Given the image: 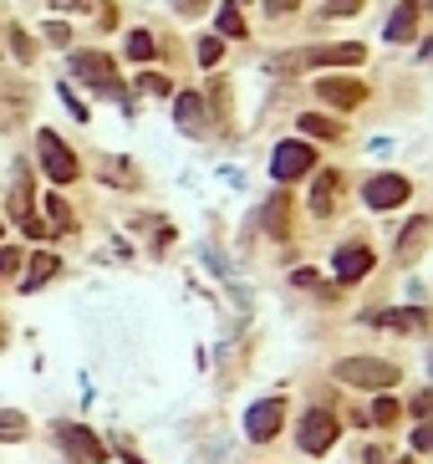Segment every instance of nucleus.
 <instances>
[{"instance_id": "3", "label": "nucleus", "mask_w": 433, "mask_h": 464, "mask_svg": "<svg viewBox=\"0 0 433 464\" xmlns=\"http://www.w3.org/2000/svg\"><path fill=\"white\" fill-rule=\"evenodd\" d=\"M72 72H77L87 87H97V92H108V97L123 92V87H118V66H112L102 51H77V57H72Z\"/></svg>"}, {"instance_id": "35", "label": "nucleus", "mask_w": 433, "mask_h": 464, "mask_svg": "<svg viewBox=\"0 0 433 464\" xmlns=\"http://www.w3.org/2000/svg\"><path fill=\"white\" fill-rule=\"evenodd\" d=\"M413 449H433V429H429V424H418V433H413Z\"/></svg>"}, {"instance_id": "26", "label": "nucleus", "mask_w": 433, "mask_h": 464, "mask_svg": "<svg viewBox=\"0 0 433 464\" xmlns=\"http://www.w3.org/2000/svg\"><path fill=\"white\" fill-rule=\"evenodd\" d=\"M138 92H148V97H169V77H158V72H143V77H138Z\"/></svg>"}, {"instance_id": "19", "label": "nucleus", "mask_w": 433, "mask_h": 464, "mask_svg": "<svg viewBox=\"0 0 433 464\" xmlns=\"http://www.w3.org/2000/svg\"><path fill=\"white\" fill-rule=\"evenodd\" d=\"M102 179H108V184H123V189H138V174H133L128 159H102Z\"/></svg>"}, {"instance_id": "30", "label": "nucleus", "mask_w": 433, "mask_h": 464, "mask_svg": "<svg viewBox=\"0 0 433 464\" xmlns=\"http://www.w3.org/2000/svg\"><path fill=\"white\" fill-rule=\"evenodd\" d=\"M393 418H398V403H393V398L372 403V424H393Z\"/></svg>"}, {"instance_id": "20", "label": "nucleus", "mask_w": 433, "mask_h": 464, "mask_svg": "<svg viewBox=\"0 0 433 464\" xmlns=\"http://www.w3.org/2000/svg\"><path fill=\"white\" fill-rule=\"evenodd\" d=\"M16 439H26V414L0 408V444H16Z\"/></svg>"}, {"instance_id": "24", "label": "nucleus", "mask_w": 433, "mask_h": 464, "mask_svg": "<svg viewBox=\"0 0 433 464\" xmlns=\"http://www.w3.org/2000/svg\"><path fill=\"white\" fill-rule=\"evenodd\" d=\"M154 36H148V31H133V36H128V57H133V62H148V57H154Z\"/></svg>"}, {"instance_id": "10", "label": "nucleus", "mask_w": 433, "mask_h": 464, "mask_svg": "<svg viewBox=\"0 0 433 464\" xmlns=\"http://www.w3.org/2000/svg\"><path fill=\"white\" fill-rule=\"evenodd\" d=\"M362 194H367L372 209H393V205H402V199H408V179H402V174H383V179H372Z\"/></svg>"}, {"instance_id": "17", "label": "nucleus", "mask_w": 433, "mask_h": 464, "mask_svg": "<svg viewBox=\"0 0 433 464\" xmlns=\"http://www.w3.org/2000/svg\"><path fill=\"white\" fill-rule=\"evenodd\" d=\"M372 321H383V327H398V332H423V327H429V317H423V311H377V317Z\"/></svg>"}, {"instance_id": "5", "label": "nucleus", "mask_w": 433, "mask_h": 464, "mask_svg": "<svg viewBox=\"0 0 433 464\" xmlns=\"http://www.w3.org/2000/svg\"><path fill=\"white\" fill-rule=\"evenodd\" d=\"M280 418H286V403L265 398V403H255V408L245 414V433L255 439V444H270V439L280 433Z\"/></svg>"}, {"instance_id": "31", "label": "nucleus", "mask_w": 433, "mask_h": 464, "mask_svg": "<svg viewBox=\"0 0 433 464\" xmlns=\"http://www.w3.org/2000/svg\"><path fill=\"white\" fill-rule=\"evenodd\" d=\"M16 271H21V250L5 245V250H0V281H5V276H16Z\"/></svg>"}, {"instance_id": "13", "label": "nucleus", "mask_w": 433, "mask_h": 464, "mask_svg": "<svg viewBox=\"0 0 433 464\" xmlns=\"http://www.w3.org/2000/svg\"><path fill=\"white\" fill-rule=\"evenodd\" d=\"M337 189H341V174H337V169H322V174H316V184H311V214H331Z\"/></svg>"}, {"instance_id": "40", "label": "nucleus", "mask_w": 433, "mask_h": 464, "mask_svg": "<svg viewBox=\"0 0 433 464\" xmlns=\"http://www.w3.org/2000/svg\"><path fill=\"white\" fill-rule=\"evenodd\" d=\"M402 464H408V460H402Z\"/></svg>"}, {"instance_id": "25", "label": "nucleus", "mask_w": 433, "mask_h": 464, "mask_svg": "<svg viewBox=\"0 0 433 464\" xmlns=\"http://www.w3.org/2000/svg\"><path fill=\"white\" fill-rule=\"evenodd\" d=\"M11 51H16L21 62H31L36 47H31V36H26V26H11Z\"/></svg>"}, {"instance_id": "23", "label": "nucleus", "mask_w": 433, "mask_h": 464, "mask_svg": "<svg viewBox=\"0 0 433 464\" xmlns=\"http://www.w3.org/2000/svg\"><path fill=\"white\" fill-rule=\"evenodd\" d=\"M225 36H234V41L245 36V16H240L234 5H219V41H225Z\"/></svg>"}, {"instance_id": "9", "label": "nucleus", "mask_w": 433, "mask_h": 464, "mask_svg": "<svg viewBox=\"0 0 433 464\" xmlns=\"http://www.w3.org/2000/svg\"><path fill=\"white\" fill-rule=\"evenodd\" d=\"M316 92H322V102H331V108H347L352 112L362 97H367V87L362 82H352V77H322L316 82Z\"/></svg>"}, {"instance_id": "34", "label": "nucleus", "mask_w": 433, "mask_h": 464, "mask_svg": "<svg viewBox=\"0 0 433 464\" xmlns=\"http://www.w3.org/2000/svg\"><path fill=\"white\" fill-rule=\"evenodd\" d=\"M296 5H301V0H265V11H270V16H286V11H296Z\"/></svg>"}, {"instance_id": "6", "label": "nucleus", "mask_w": 433, "mask_h": 464, "mask_svg": "<svg viewBox=\"0 0 433 464\" xmlns=\"http://www.w3.org/2000/svg\"><path fill=\"white\" fill-rule=\"evenodd\" d=\"M62 449L77 464H102V460H108V444H102L93 429H82V424H66V429H62Z\"/></svg>"}, {"instance_id": "18", "label": "nucleus", "mask_w": 433, "mask_h": 464, "mask_svg": "<svg viewBox=\"0 0 433 464\" xmlns=\"http://www.w3.org/2000/svg\"><path fill=\"white\" fill-rule=\"evenodd\" d=\"M286 194H270V205H265V230H270V235H276V241H286V235H291V230H286Z\"/></svg>"}, {"instance_id": "28", "label": "nucleus", "mask_w": 433, "mask_h": 464, "mask_svg": "<svg viewBox=\"0 0 433 464\" xmlns=\"http://www.w3.org/2000/svg\"><path fill=\"white\" fill-rule=\"evenodd\" d=\"M47 209H51V224H57V230H72V214H66V199H57V194H51V199H47Z\"/></svg>"}, {"instance_id": "8", "label": "nucleus", "mask_w": 433, "mask_h": 464, "mask_svg": "<svg viewBox=\"0 0 433 464\" xmlns=\"http://www.w3.org/2000/svg\"><path fill=\"white\" fill-rule=\"evenodd\" d=\"M357 62H362V47H357V41H337V47L301 51V66H357Z\"/></svg>"}, {"instance_id": "27", "label": "nucleus", "mask_w": 433, "mask_h": 464, "mask_svg": "<svg viewBox=\"0 0 433 464\" xmlns=\"http://www.w3.org/2000/svg\"><path fill=\"white\" fill-rule=\"evenodd\" d=\"M219 57H225V41H219V36H204V41H199V62L215 66Z\"/></svg>"}, {"instance_id": "29", "label": "nucleus", "mask_w": 433, "mask_h": 464, "mask_svg": "<svg viewBox=\"0 0 433 464\" xmlns=\"http://www.w3.org/2000/svg\"><path fill=\"white\" fill-rule=\"evenodd\" d=\"M367 0H326V16H357Z\"/></svg>"}, {"instance_id": "37", "label": "nucleus", "mask_w": 433, "mask_h": 464, "mask_svg": "<svg viewBox=\"0 0 433 464\" xmlns=\"http://www.w3.org/2000/svg\"><path fill=\"white\" fill-rule=\"evenodd\" d=\"M62 102H66V112H72V118H87V108H82V102H77L72 92H66V87H62Z\"/></svg>"}, {"instance_id": "1", "label": "nucleus", "mask_w": 433, "mask_h": 464, "mask_svg": "<svg viewBox=\"0 0 433 464\" xmlns=\"http://www.w3.org/2000/svg\"><path fill=\"white\" fill-rule=\"evenodd\" d=\"M337 378L357 388H393L398 383V363H387V357H347V363H337Z\"/></svg>"}, {"instance_id": "4", "label": "nucleus", "mask_w": 433, "mask_h": 464, "mask_svg": "<svg viewBox=\"0 0 433 464\" xmlns=\"http://www.w3.org/2000/svg\"><path fill=\"white\" fill-rule=\"evenodd\" d=\"M316 169V153H311V144H280L276 148V159H270V174L280 179V184H291V179H301V174H311Z\"/></svg>"}, {"instance_id": "32", "label": "nucleus", "mask_w": 433, "mask_h": 464, "mask_svg": "<svg viewBox=\"0 0 433 464\" xmlns=\"http://www.w3.org/2000/svg\"><path fill=\"white\" fill-rule=\"evenodd\" d=\"M47 41H51V47H72V31H66L62 21H51V26H47Z\"/></svg>"}, {"instance_id": "11", "label": "nucleus", "mask_w": 433, "mask_h": 464, "mask_svg": "<svg viewBox=\"0 0 433 464\" xmlns=\"http://www.w3.org/2000/svg\"><path fill=\"white\" fill-rule=\"evenodd\" d=\"M372 271V250L367 245H341L337 250V281H362Z\"/></svg>"}, {"instance_id": "2", "label": "nucleus", "mask_w": 433, "mask_h": 464, "mask_svg": "<svg viewBox=\"0 0 433 464\" xmlns=\"http://www.w3.org/2000/svg\"><path fill=\"white\" fill-rule=\"evenodd\" d=\"M36 148H41V169H47L57 184H72V179L82 174V169H77V153H72V148L57 138V133L41 128V133H36Z\"/></svg>"}, {"instance_id": "39", "label": "nucleus", "mask_w": 433, "mask_h": 464, "mask_svg": "<svg viewBox=\"0 0 433 464\" xmlns=\"http://www.w3.org/2000/svg\"><path fill=\"white\" fill-rule=\"evenodd\" d=\"M51 5H57V11H87L93 0H51Z\"/></svg>"}, {"instance_id": "38", "label": "nucleus", "mask_w": 433, "mask_h": 464, "mask_svg": "<svg viewBox=\"0 0 433 464\" xmlns=\"http://www.w3.org/2000/svg\"><path fill=\"white\" fill-rule=\"evenodd\" d=\"M429 408H433V393H418V398H413V414L429 418Z\"/></svg>"}, {"instance_id": "36", "label": "nucleus", "mask_w": 433, "mask_h": 464, "mask_svg": "<svg viewBox=\"0 0 433 464\" xmlns=\"http://www.w3.org/2000/svg\"><path fill=\"white\" fill-rule=\"evenodd\" d=\"M97 21H102V31H112V26H118V5H102V11H97Z\"/></svg>"}, {"instance_id": "22", "label": "nucleus", "mask_w": 433, "mask_h": 464, "mask_svg": "<svg viewBox=\"0 0 433 464\" xmlns=\"http://www.w3.org/2000/svg\"><path fill=\"white\" fill-rule=\"evenodd\" d=\"M301 133H306V138H341V123H331V118H316V112H306V118H301Z\"/></svg>"}, {"instance_id": "7", "label": "nucleus", "mask_w": 433, "mask_h": 464, "mask_svg": "<svg viewBox=\"0 0 433 464\" xmlns=\"http://www.w3.org/2000/svg\"><path fill=\"white\" fill-rule=\"evenodd\" d=\"M331 444H337V418L326 414V408L301 418V449H306V454H326Z\"/></svg>"}, {"instance_id": "15", "label": "nucleus", "mask_w": 433, "mask_h": 464, "mask_svg": "<svg viewBox=\"0 0 433 464\" xmlns=\"http://www.w3.org/2000/svg\"><path fill=\"white\" fill-rule=\"evenodd\" d=\"M31 205H36V194H31V174L21 169V174H16V184H11V214H16V224L36 220V214H31Z\"/></svg>"}, {"instance_id": "33", "label": "nucleus", "mask_w": 433, "mask_h": 464, "mask_svg": "<svg viewBox=\"0 0 433 464\" xmlns=\"http://www.w3.org/2000/svg\"><path fill=\"white\" fill-rule=\"evenodd\" d=\"M204 5H209V0H173V11H179V16H199Z\"/></svg>"}, {"instance_id": "21", "label": "nucleus", "mask_w": 433, "mask_h": 464, "mask_svg": "<svg viewBox=\"0 0 433 464\" xmlns=\"http://www.w3.org/2000/svg\"><path fill=\"white\" fill-rule=\"evenodd\" d=\"M51 276H57V256H47V250H41V256L31 260V271H26V291H36V286H47Z\"/></svg>"}, {"instance_id": "16", "label": "nucleus", "mask_w": 433, "mask_h": 464, "mask_svg": "<svg viewBox=\"0 0 433 464\" xmlns=\"http://www.w3.org/2000/svg\"><path fill=\"white\" fill-rule=\"evenodd\" d=\"M429 230H433V224L423 220V214H418V220L408 224V230H402V241H398V260H418V250H423V241H429Z\"/></svg>"}, {"instance_id": "12", "label": "nucleus", "mask_w": 433, "mask_h": 464, "mask_svg": "<svg viewBox=\"0 0 433 464\" xmlns=\"http://www.w3.org/2000/svg\"><path fill=\"white\" fill-rule=\"evenodd\" d=\"M418 16H423V5H418V0H402L398 11L387 16V41H413V36H418Z\"/></svg>"}, {"instance_id": "14", "label": "nucleus", "mask_w": 433, "mask_h": 464, "mask_svg": "<svg viewBox=\"0 0 433 464\" xmlns=\"http://www.w3.org/2000/svg\"><path fill=\"white\" fill-rule=\"evenodd\" d=\"M173 118H179V128H184V133H204V128H209L204 102H199L194 92H179V97H173Z\"/></svg>"}]
</instances>
